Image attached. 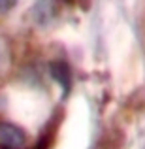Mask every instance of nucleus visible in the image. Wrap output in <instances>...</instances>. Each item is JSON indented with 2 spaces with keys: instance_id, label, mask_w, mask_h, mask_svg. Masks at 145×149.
<instances>
[{
  "instance_id": "obj_1",
  "label": "nucleus",
  "mask_w": 145,
  "mask_h": 149,
  "mask_svg": "<svg viewBox=\"0 0 145 149\" xmlns=\"http://www.w3.org/2000/svg\"><path fill=\"white\" fill-rule=\"evenodd\" d=\"M0 149H25V134L15 125L0 121Z\"/></svg>"
},
{
  "instance_id": "obj_2",
  "label": "nucleus",
  "mask_w": 145,
  "mask_h": 149,
  "mask_svg": "<svg viewBox=\"0 0 145 149\" xmlns=\"http://www.w3.org/2000/svg\"><path fill=\"white\" fill-rule=\"evenodd\" d=\"M51 74L55 76V79L60 83V87L64 89H68V85H70V72H68V66L64 64V62H53L51 64Z\"/></svg>"
},
{
  "instance_id": "obj_3",
  "label": "nucleus",
  "mask_w": 145,
  "mask_h": 149,
  "mask_svg": "<svg viewBox=\"0 0 145 149\" xmlns=\"http://www.w3.org/2000/svg\"><path fill=\"white\" fill-rule=\"evenodd\" d=\"M17 4V0H0V13H4V11H10L11 8Z\"/></svg>"
}]
</instances>
